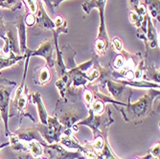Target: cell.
<instances>
[{
  "mask_svg": "<svg viewBox=\"0 0 160 159\" xmlns=\"http://www.w3.org/2000/svg\"><path fill=\"white\" fill-rule=\"evenodd\" d=\"M24 22L27 27H34V25L36 24V16L31 12H26L24 14Z\"/></svg>",
  "mask_w": 160,
  "mask_h": 159,
  "instance_id": "obj_29",
  "label": "cell"
},
{
  "mask_svg": "<svg viewBox=\"0 0 160 159\" xmlns=\"http://www.w3.org/2000/svg\"><path fill=\"white\" fill-rule=\"evenodd\" d=\"M23 59H25L24 56H16L13 54H11L9 56L4 57L2 55H0V70L12 66Z\"/></svg>",
  "mask_w": 160,
  "mask_h": 159,
  "instance_id": "obj_21",
  "label": "cell"
},
{
  "mask_svg": "<svg viewBox=\"0 0 160 159\" xmlns=\"http://www.w3.org/2000/svg\"><path fill=\"white\" fill-rule=\"evenodd\" d=\"M62 1H64V0H42V2H45L43 4L48 5L51 9L54 7H58Z\"/></svg>",
  "mask_w": 160,
  "mask_h": 159,
  "instance_id": "obj_32",
  "label": "cell"
},
{
  "mask_svg": "<svg viewBox=\"0 0 160 159\" xmlns=\"http://www.w3.org/2000/svg\"><path fill=\"white\" fill-rule=\"evenodd\" d=\"M111 43H112V45H113V48L115 49L116 52H118V53H121L124 49H123V42L121 40L120 37H115L112 40H111Z\"/></svg>",
  "mask_w": 160,
  "mask_h": 159,
  "instance_id": "obj_30",
  "label": "cell"
},
{
  "mask_svg": "<svg viewBox=\"0 0 160 159\" xmlns=\"http://www.w3.org/2000/svg\"><path fill=\"white\" fill-rule=\"evenodd\" d=\"M54 24L56 29H59V30H62L63 33H67L68 32V29H67V23L64 20L62 14H56V17L53 19Z\"/></svg>",
  "mask_w": 160,
  "mask_h": 159,
  "instance_id": "obj_26",
  "label": "cell"
},
{
  "mask_svg": "<svg viewBox=\"0 0 160 159\" xmlns=\"http://www.w3.org/2000/svg\"><path fill=\"white\" fill-rule=\"evenodd\" d=\"M6 36L4 40V46L2 48V53L6 56L13 54L16 56H22L19 49V43L18 38V30L13 22H5Z\"/></svg>",
  "mask_w": 160,
  "mask_h": 159,
  "instance_id": "obj_8",
  "label": "cell"
},
{
  "mask_svg": "<svg viewBox=\"0 0 160 159\" xmlns=\"http://www.w3.org/2000/svg\"><path fill=\"white\" fill-rule=\"evenodd\" d=\"M113 122L114 120L112 119L109 108L107 109V114L105 115H96L92 111L88 110L87 116L83 120L79 121L76 126H86L90 127L93 132L94 137H96L97 135H108V129Z\"/></svg>",
  "mask_w": 160,
  "mask_h": 159,
  "instance_id": "obj_3",
  "label": "cell"
},
{
  "mask_svg": "<svg viewBox=\"0 0 160 159\" xmlns=\"http://www.w3.org/2000/svg\"><path fill=\"white\" fill-rule=\"evenodd\" d=\"M36 159H47V158H44V157L42 156V157H38V158H36Z\"/></svg>",
  "mask_w": 160,
  "mask_h": 159,
  "instance_id": "obj_36",
  "label": "cell"
},
{
  "mask_svg": "<svg viewBox=\"0 0 160 159\" xmlns=\"http://www.w3.org/2000/svg\"><path fill=\"white\" fill-rule=\"evenodd\" d=\"M6 36V27H5V21L2 17V16H0V38L4 39Z\"/></svg>",
  "mask_w": 160,
  "mask_h": 159,
  "instance_id": "obj_33",
  "label": "cell"
},
{
  "mask_svg": "<svg viewBox=\"0 0 160 159\" xmlns=\"http://www.w3.org/2000/svg\"><path fill=\"white\" fill-rule=\"evenodd\" d=\"M25 64H24V73H23V78L21 81L20 85L18 87V89L16 90V93H14V96L12 100V105L14 107V108L17 109L18 113V117H19V125L22 122V118L23 117H29L33 122H36L35 119L32 117V115L29 114L26 110H27V105H28V101H29V94H28V87L25 83L26 81V75H27V69H28V63H29V60L30 57H25Z\"/></svg>",
  "mask_w": 160,
  "mask_h": 159,
  "instance_id": "obj_4",
  "label": "cell"
},
{
  "mask_svg": "<svg viewBox=\"0 0 160 159\" xmlns=\"http://www.w3.org/2000/svg\"><path fill=\"white\" fill-rule=\"evenodd\" d=\"M28 144V148H29V153H31L35 159L38 158V157H42L43 155V148L44 146L42 145L41 143H39L38 141H31V142H27Z\"/></svg>",
  "mask_w": 160,
  "mask_h": 159,
  "instance_id": "obj_22",
  "label": "cell"
},
{
  "mask_svg": "<svg viewBox=\"0 0 160 159\" xmlns=\"http://www.w3.org/2000/svg\"><path fill=\"white\" fill-rule=\"evenodd\" d=\"M35 27L31 28L33 35H39L45 31H54L56 27L53 19L49 17L44 8L42 0H38V12L36 14V24Z\"/></svg>",
  "mask_w": 160,
  "mask_h": 159,
  "instance_id": "obj_9",
  "label": "cell"
},
{
  "mask_svg": "<svg viewBox=\"0 0 160 159\" xmlns=\"http://www.w3.org/2000/svg\"><path fill=\"white\" fill-rule=\"evenodd\" d=\"M144 4L151 19L159 22V0H145Z\"/></svg>",
  "mask_w": 160,
  "mask_h": 159,
  "instance_id": "obj_20",
  "label": "cell"
},
{
  "mask_svg": "<svg viewBox=\"0 0 160 159\" xmlns=\"http://www.w3.org/2000/svg\"><path fill=\"white\" fill-rule=\"evenodd\" d=\"M100 159H120L118 156H116L113 151L111 150L109 144L108 142V136H105V145L102 151L97 154Z\"/></svg>",
  "mask_w": 160,
  "mask_h": 159,
  "instance_id": "obj_23",
  "label": "cell"
},
{
  "mask_svg": "<svg viewBox=\"0 0 160 159\" xmlns=\"http://www.w3.org/2000/svg\"><path fill=\"white\" fill-rule=\"evenodd\" d=\"M20 141L22 142H31V141H38L43 146H46L48 144L44 141L36 127H28V128H18L16 132H12Z\"/></svg>",
  "mask_w": 160,
  "mask_h": 159,
  "instance_id": "obj_13",
  "label": "cell"
},
{
  "mask_svg": "<svg viewBox=\"0 0 160 159\" xmlns=\"http://www.w3.org/2000/svg\"><path fill=\"white\" fill-rule=\"evenodd\" d=\"M62 60L64 62V65L66 67V69H73L74 67H76V62L74 60V56L76 54V52L74 51V49H72V47L67 44L65 46H63L62 50L61 51Z\"/></svg>",
  "mask_w": 160,
  "mask_h": 159,
  "instance_id": "obj_19",
  "label": "cell"
},
{
  "mask_svg": "<svg viewBox=\"0 0 160 159\" xmlns=\"http://www.w3.org/2000/svg\"><path fill=\"white\" fill-rule=\"evenodd\" d=\"M36 128L40 133L41 137L44 139V141L48 143V145L59 143L60 136L65 129V127L59 122V120L57 119L56 116L54 117L49 116L46 125H42L38 123Z\"/></svg>",
  "mask_w": 160,
  "mask_h": 159,
  "instance_id": "obj_5",
  "label": "cell"
},
{
  "mask_svg": "<svg viewBox=\"0 0 160 159\" xmlns=\"http://www.w3.org/2000/svg\"><path fill=\"white\" fill-rule=\"evenodd\" d=\"M22 5V0H0V7L8 9L12 12H16L17 10L21 9Z\"/></svg>",
  "mask_w": 160,
  "mask_h": 159,
  "instance_id": "obj_25",
  "label": "cell"
},
{
  "mask_svg": "<svg viewBox=\"0 0 160 159\" xmlns=\"http://www.w3.org/2000/svg\"><path fill=\"white\" fill-rule=\"evenodd\" d=\"M26 6V12H31L33 14H37L38 12V0H22Z\"/></svg>",
  "mask_w": 160,
  "mask_h": 159,
  "instance_id": "obj_27",
  "label": "cell"
},
{
  "mask_svg": "<svg viewBox=\"0 0 160 159\" xmlns=\"http://www.w3.org/2000/svg\"><path fill=\"white\" fill-rule=\"evenodd\" d=\"M87 110L92 111L96 115H102L105 112V103L101 99L94 97Z\"/></svg>",
  "mask_w": 160,
  "mask_h": 159,
  "instance_id": "obj_24",
  "label": "cell"
},
{
  "mask_svg": "<svg viewBox=\"0 0 160 159\" xmlns=\"http://www.w3.org/2000/svg\"><path fill=\"white\" fill-rule=\"evenodd\" d=\"M105 86L108 88V90L111 96L110 98L113 99L114 101H117V102L120 100H122L125 93L128 90V86L124 85L120 82H116L111 81V80H108L105 83Z\"/></svg>",
  "mask_w": 160,
  "mask_h": 159,
  "instance_id": "obj_17",
  "label": "cell"
},
{
  "mask_svg": "<svg viewBox=\"0 0 160 159\" xmlns=\"http://www.w3.org/2000/svg\"><path fill=\"white\" fill-rule=\"evenodd\" d=\"M121 83H123L126 86H129V87H135V88H150V89H159V83L148 82L145 80H132V81H127V80H121Z\"/></svg>",
  "mask_w": 160,
  "mask_h": 159,
  "instance_id": "obj_18",
  "label": "cell"
},
{
  "mask_svg": "<svg viewBox=\"0 0 160 159\" xmlns=\"http://www.w3.org/2000/svg\"><path fill=\"white\" fill-rule=\"evenodd\" d=\"M0 16H1V12H0Z\"/></svg>",
  "mask_w": 160,
  "mask_h": 159,
  "instance_id": "obj_37",
  "label": "cell"
},
{
  "mask_svg": "<svg viewBox=\"0 0 160 159\" xmlns=\"http://www.w3.org/2000/svg\"><path fill=\"white\" fill-rule=\"evenodd\" d=\"M73 132H74L72 131L71 128H65L60 136L59 144H61L62 146L66 147L68 149H77L84 156V154L87 152L88 150H87V148H85L84 146L81 145L80 142L73 135Z\"/></svg>",
  "mask_w": 160,
  "mask_h": 159,
  "instance_id": "obj_12",
  "label": "cell"
},
{
  "mask_svg": "<svg viewBox=\"0 0 160 159\" xmlns=\"http://www.w3.org/2000/svg\"><path fill=\"white\" fill-rule=\"evenodd\" d=\"M151 158H152V155H151L150 153H148L147 155H145V156H141V157H136V158H134V159H151Z\"/></svg>",
  "mask_w": 160,
  "mask_h": 159,
  "instance_id": "obj_34",
  "label": "cell"
},
{
  "mask_svg": "<svg viewBox=\"0 0 160 159\" xmlns=\"http://www.w3.org/2000/svg\"><path fill=\"white\" fill-rule=\"evenodd\" d=\"M144 18H145V17L139 16L138 13H136L134 12H132V11L129 12V21L137 28H139L142 25V23L144 21Z\"/></svg>",
  "mask_w": 160,
  "mask_h": 159,
  "instance_id": "obj_28",
  "label": "cell"
},
{
  "mask_svg": "<svg viewBox=\"0 0 160 159\" xmlns=\"http://www.w3.org/2000/svg\"><path fill=\"white\" fill-rule=\"evenodd\" d=\"M159 89H150L135 103H130L132 96H129L125 108H118V110L122 113L125 121L139 124L153 113V102L159 97Z\"/></svg>",
  "mask_w": 160,
  "mask_h": 159,
  "instance_id": "obj_1",
  "label": "cell"
},
{
  "mask_svg": "<svg viewBox=\"0 0 160 159\" xmlns=\"http://www.w3.org/2000/svg\"><path fill=\"white\" fill-rule=\"evenodd\" d=\"M13 24L16 25L17 30H18V38L19 43V49L22 56L26 53L28 50L27 47V26L24 22V14H20L13 21Z\"/></svg>",
  "mask_w": 160,
  "mask_h": 159,
  "instance_id": "obj_14",
  "label": "cell"
},
{
  "mask_svg": "<svg viewBox=\"0 0 160 159\" xmlns=\"http://www.w3.org/2000/svg\"><path fill=\"white\" fill-rule=\"evenodd\" d=\"M44 148L47 149L50 159H84V156L81 152L68 151L59 143L46 145Z\"/></svg>",
  "mask_w": 160,
  "mask_h": 159,
  "instance_id": "obj_11",
  "label": "cell"
},
{
  "mask_svg": "<svg viewBox=\"0 0 160 159\" xmlns=\"http://www.w3.org/2000/svg\"><path fill=\"white\" fill-rule=\"evenodd\" d=\"M29 99L31 100V102L37 106L38 108V118H39V123L42 125H46L47 124V119L50 115L48 114L45 106L42 102L41 95L39 92H34L31 95H29Z\"/></svg>",
  "mask_w": 160,
  "mask_h": 159,
  "instance_id": "obj_16",
  "label": "cell"
},
{
  "mask_svg": "<svg viewBox=\"0 0 160 159\" xmlns=\"http://www.w3.org/2000/svg\"><path fill=\"white\" fill-rule=\"evenodd\" d=\"M159 148H160L159 142H158V143H155L154 145L151 148V150H150V152H149V153L152 155V157L156 158V159H158V158H159Z\"/></svg>",
  "mask_w": 160,
  "mask_h": 159,
  "instance_id": "obj_31",
  "label": "cell"
},
{
  "mask_svg": "<svg viewBox=\"0 0 160 159\" xmlns=\"http://www.w3.org/2000/svg\"><path fill=\"white\" fill-rule=\"evenodd\" d=\"M19 159H29V156L27 155H21V156H18Z\"/></svg>",
  "mask_w": 160,
  "mask_h": 159,
  "instance_id": "obj_35",
  "label": "cell"
},
{
  "mask_svg": "<svg viewBox=\"0 0 160 159\" xmlns=\"http://www.w3.org/2000/svg\"><path fill=\"white\" fill-rule=\"evenodd\" d=\"M55 42L54 39H45L41 44L38 46V48L35 51H32L28 48L26 53L24 54V57H44L46 61V64L50 67L55 66V57L53 56L54 50H55Z\"/></svg>",
  "mask_w": 160,
  "mask_h": 159,
  "instance_id": "obj_10",
  "label": "cell"
},
{
  "mask_svg": "<svg viewBox=\"0 0 160 159\" xmlns=\"http://www.w3.org/2000/svg\"><path fill=\"white\" fill-rule=\"evenodd\" d=\"M17 83L14 82H11L9 83H1L0 84V118L5 127L6 135H10L9 131V117H10V102H11V93Z\"/></svg>",
  "mask_w": 160,
  "mask_h": 159,
  "instance_id": "obj_6",
  "label": "cell"
},
{
  "mask_svg": "<svg viewBox=\"0 0 160 159\" xmlns=\"http://www.w3.org/2000/svg\"><path fill=\"white\" fill-rule=\"evenodd\" d=\"M55 114L57 119L65 128L72 129L80 120H83L87 116L88 110L83 102L73 103L61 98L57 103Z\"/></svg>",
  "mask_w": 160,
  "mask_h": 159,
  "instance_id": "obj_2",
  "label": "cell"
},
{
  "mask_svg": "<svg viewBox=\"0 0 160 159\" xmlns=\"http://www.w3.org/2000/svg\"><path fill=\"white\" fill-rule=\"evenodd\" d=\"M108 0H90L88 2H85L82 5V10L85 12V13H89L90 11L94 8H97L99 10L100 13V27H99V34L97 37V39L104 40L106 42L110 43V40L108 38L107 27H106V21H105V9Z\"/></svg>",
  "mask_w": 160,
  "mask_h": 159,
  "instance_id": "obj_7",
  "label": "cell"
},
{
  "mask_svg": "<svg viewBox=\"0 0 160 159\" xmlns=\"http://www.w3.org/2000/svg\"><path fill=\"white\" fill-rule=\"evenodd\" d=\"M33 81L34 83L38 85L47 84L51 81V73L49 66L47 64H43L35 67L33 73Z\"/></svg>",
  "mask_w": 160,
  "mask_h": 159,
  "instance_id": "obj_15",
  "label": "cell"
}]
</instances>
